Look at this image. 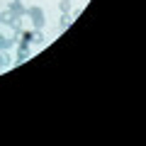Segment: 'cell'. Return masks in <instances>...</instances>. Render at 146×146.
I'll list each match as a JSON object with an SVG mask.
<instances>
[{"label":"cell","instance_id":"cell-1","mask_svg":"<svg viewBox=\"0 0 146 146\" xmlns=\"http://www.w3.org/2000/svg\"><path fill=\"white\" fill-rule=\"evenodd\" d=\"M27 15H29V20H32V25H34V29H44V22H46V17H44V10L42 7H29L27 10Z\"/></svg>","mask_w":146,"mask_h":146},{"label":"cell","instance_id":"cell-2","mask_svg":"<svg viewBox=\"0 0 146 146\" xmlns=\"http://www.w3.org/2000/svg\"><path fill=\"white\" fill-rule=\"evenodd\" d=\"M7 10H10L12 12V15H27V10H25V5H22V0H12V3H10V7H7Z\"/></svg>","mask_w":146,"mask_h":146},{"label":"cell","instance_id":"cell-3","mask_svg":"<svg viewBox=\"0 0 146 146\" xmlns=\"http://www.w3.org/2000/svg\"><path fill=\"white\" fill-rule=\"evenodd\" d=\"M12 46H15V42H12L10 36L0 34V51H7V49H12Z\"/></svg>","mask_w":146,"mask_h":146},{"label":"cell","instance_id":"cell-4","mask_svg":"<svg viewBox=\"0 0 146 146\" xmlns=\"http://www.w3.org/2000/svg\"><path fill=\"white\" fill-rule=\"evenodd\" d=\"M7 27H10L12 32H22V17H20V15H15L10 22H7Z\"/></svg>","mask_w":146,"mask_h":146},{"label":"cell","instance_id":"cell-5","mask_svg":"<svg viewBox=\"0 0 146 146\" xmlns=\"http://www.w3.org/2000/svg\"><path fill=\"white\" fill-rule=\"evenodd\" d=\"M58 10H61V15H71V0H61V3H58Z\"/></svg>","mask_w":146,"mask_h":146},{"label":"cell","instance_id":"cell-6","mask_svg":"<svg viewBox=\"0 0 146 146\" xmlns=\"http://www.w3.org/2000/svg\"><path fill=\"white\" fill-rule=\"evenodd\" d=\"M68 27H71V15H61V22H58V29L66 32Z\"/></svg>","mask_w":146,"mask_h":146},{"label":"cell","instance_id":"cell-7","mask_svg":"<svg viewBox=\"0 0 146 146\" xmlns=\"http://www.w3.org/2000/svg\"><path fill=\"white\" fill-rule=\"evenodd\" d=\"M12 17H15V15H12V12L7 10V7H5V10H3V12H0V22H3V25H5V27H7V22H10Z\"/></svg>","mask_w":146,"mask_h":146},{"label":"cell","instance_id":"cell-8","mask_svg":"<svg viewBox=\"0 0 146 146\" xmlns=\"http://www.w3.org/2000/svg\"><path fill=\"white\" fill-rule=\"evenodd\" d=\"M32 42H34V44H42V42H44L42 29H34V32H32Z\"/></svg>","mask_w":146,"mask_h":146},{"label":"cell","instance_id":"cell-9","mask_svg":"<svg viewBox=\"0 0 146 146\" xmlns=\"http://www.w3.org/2000/svg\"><path fill=\"white\" fill-rule=\"evenodd\" d=\"M7 63H10V58H7V51H0V71H3V68H7Z\"/></svg>","mask_w":146,"mask_h":146}]
</instances>
